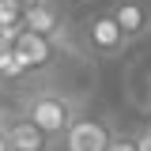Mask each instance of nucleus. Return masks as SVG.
Returning a JSON list of instances; mask_svg holds the SVG:
<instances>
[{
    "instance_id": "f8f14e48",
    "label": "nucleus",
    "mask_w": 151,
    "mask_h": 151,
    "mask_svg": "<svg viewBox=\"0 0 151 151\" xmlns=\"http://www.w3.org/2000/svg\"><path fill=\"white\" fill-rule=\"evenodd\" d=\"M19 4H23V8H34V4H42V0H19Z\"/></svg>"
},
{
    "instance_id": "9b49d317",
    "label": "nucleus",
    "mask_w": 151,
    "mask_h": 151,
    "mask_svg": "<svg viewBox=\"0 0 151 151\" xmlns=\"http://www.w3.org/2000/svg\"><path fill=\"white\" fill-rule=\"evenodd\" d=\"M132 136H136V151H151V132H147V129L132 132Z\"/></svg>"
},
{
    "instance_id": "7ed1b4c3",
    "label": "nucleus",
    "mask_w": 151,
    "mask_h": 151,
    "mask_svg": "<svg viewBox=\"0 0 151 151\" xmlns=\"http://www.w3.org/2000/svg\"><path fill=\"white\" fill-rule=\"evenodd\" d=\"M23 30L49 38L60 53H64V45H68V49H76L72 42H68V38H72V30H68L64 12L57 8V0H42V4H34V8H23Z\"/></svg>"
},
{
    "instance_id": "423d86ee",
    "label": "nucleus",
    "mask_w": 151,
    "mask_h": 151,
    "mask_svg": "<svg viewBox=\"0 0 151 151\" xmlns=\"http://www.w3.org/2000/svg\"><path fill=\"white\" fill-rule=\"evenodd\" d=\"M0 132H4V140H8V151H57L60 147L57 140H49L42 129H34L27 117H19V113H12V110H4Z\"/></svg>"
},
{
    "instance_id": "6e6552de",
    "label": "nucleus",
    "mask_w": 151,
    "mask_h": 151,
    "mask_svg": "<svg viewBox=\"0 0 151 151\" xmlns=\"http://www.w3.org/2000/svg\"><path fill=\"white\" fill-rule=\"evenodd\" d=\"M23 30V4L19 0H0V34L15 38Z\"/></svg>"
},
{
    "instance_id": "2eb2a0df",
    "label": "nucleus",
    "mask_w": 151,
    "mask_h": 151,
    "mask_svg": "<svg viewBox=\"0 0 151 151\" xmlns=\"http://www.w3.org/2000/svg\"><path fill=\"white\" fill-rule=\"evenodd\" d=\"M147 132H151V121H147Z\"/></svg>"
},
{
    "instance_id": "4468645a",
    "label": "nucleus",
    "mask_w": 151,
    "mask_h": 151,
    "mask_svg": "<svg viewBox=\"0 0 151 151\" xmlns=\"http://www.w3.org/2000/svg\"><path fill=\"white\" fill-rule=\"evenodd\" d=\"M0 121H4V106H0Z\"/></svg>"
},
{
    "instance_id": "f257e3e1",
    "label": "nucleus",
    "mask_w": 151,
    "mask_h": 151,
    "mask_svg": "<svg viewBox=\"0 0 151 151\" xmlns=\"http://www.w3.org/2000/svg\"><path fill=\"white\" fill-rule=\"evenodd\" d=\"M19 117H27L34 129H42L49 140H64V132L72 129V121L83 110V98L72 91H60V87H34V91L19 94Z\"/></svg>"
},
{
    "instance_id": "f03ea898",
    "label": "nucleus",
    "mask_w": 151,
    "mask_h": 151,
    "mask_svg": "<svg viewBox=\"0 0 151 151\" xmlns=\"http://www.w3.org/2000/svg\"><path fill=\"white\" fill-rule=\"evenodd\" d=\"M79 38H83V49L98 60H113L129 49V38L121 34V27L113 23L110 12H94L79 23Z\"/></svg>"
},
{
    "instance_id": "9d476101",
    "label": "nucleus",
    "mask_w": 151,
    "mask_h": 151,
    "mask_svg": "<svg viewBox=\"0 0 151 151\" xmlns=\"http://www.w3.org/2000/svg\"><path fill=\"white\" fill-rule=\"evenodd\" d=\"M106 151H136V136L132 132H113V140H110Z\"/></svg>"
},
{
    "instance_id": "ddd939ff",
    "label": "nucleus",
    "mask_w": 151,
    "mask_h": 151,
    "mask_svg": "<svg viewBox=\"0 0 151 151\" xmlns=\"http://www.w3.org/2000/svg\"><path fill=\"white\" fill-rule=\"evenodd\" d=\"M0 151H8V140H4V132H0Z\"/></svg>"
},
{
    "instance_id": "20e7f679",
    "label": "nucleus",
    "mask_w": 151,
    "mask_h": 151,
    "mask_svg": "<svg viewBox=\"0 0 151 151\" xmlns=\"http://www.w3.org/2000/svg\"><path fill=\"white\" fill-rule=\"evenodd\" d=\"M12 53H15V68L23 76H38V72H49L57 64L60 49H57L49 38H42V34L19 30V34L12 38Z\"/></svg>"
},
{
    "instance_id": "1a4fd4ad",
    "label": "nucleus",
    "mask_w": 151,
    "mask_h": 151,
    "mask_svg": "<svg viewBox=\"0 0 151 151\" xmlns=\"http://www.w3.org/2000/svg\"><path fill=\"white\" fill-rule=\"evenodd\" d=\"M0 79H4V83H15V79H23V72L15 68L12 38H4V34H0Z\"/></svg>"
},
{
    "instance_id": "0eeeda50",
    "label": "nucleus",
    "mask_w": 151,
    "mask_h": 151,
    "mask_svg": "<svg viewBox=\"0 0 151 151\" xmlns=\"http://www.w3.org/2000/svg\"><path fill=\"white\" fill-rule=\"evenodd\" d=\"M110 15L121 27V34L129 38V45L151 34V0H113Z\"/></svg>"
},
{
    "instance_id": "39448f33",
    "label": "nucleus",
    "mask_w": 151,
    "mask_h": 151,
    "mask_svg": "<svg viewBox=\"0 0 151 151\" xmlns=\"http://www.w3.org/2000/svg\"><path fill=\"white\" fill-rule=\"evenodd\" d=\"M113 140V125L106 117H94V113H79L72 121V129L64 132L60 151H106Z\"/></svg>"
}]
</instances>
